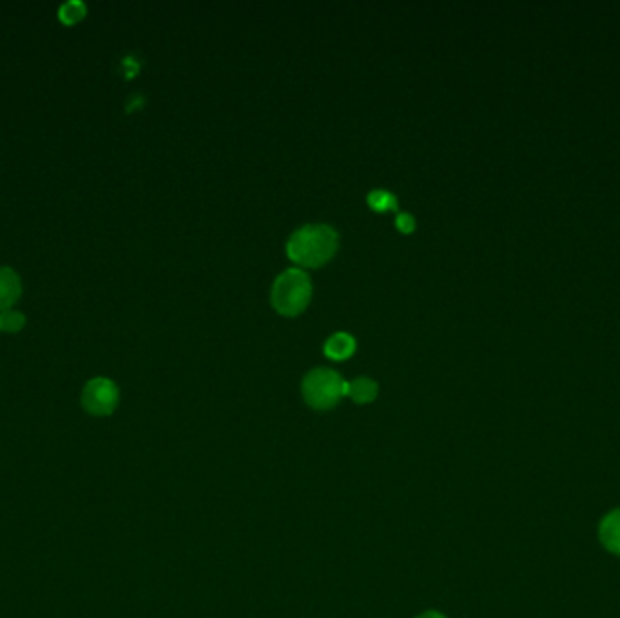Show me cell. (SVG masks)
<instances>
[{
	"label": "cell",
	"instance_id": "1",
	"mask_svg": "<svg viewBox=\"0 0 620 618\" xmlns=\"http://www.w3.org/2000/svg\"><path fill=\"white\" fill-rule=\"evenodd\" d=\"M337 232L327 223H309L296 228L287 241V255L305 267L327 264L337 251Z\"/></svg>",
	"mask_w": 620,
	"mask_h": 618
},
{
	"label": "cell",
	"instance_id": "2",
	"mask_svg": "<svg viewBox=\"0 0 620 618\" xmlns=\"http://www.w3.org/2000/svg\"><path fill=\"white\" fill-rule=\"evenodd\" d=\"M312 296V283L305 271L292 267L283 271L273 285L271 300L278 312L285 316L300 314Z\"/></svg>",
	"mask_w": 620,
	"mask_h": 618
},
{
	"label": "cell",
	"instance_id": "3",
	"mask_svg": "<svg viewBox=\"0 0 620 618\" xmlns=\"http://www.w3.org/2000/svg\"><path fill=\"white\" fill-rule=\"evenodd\" d=\"M301 390L309 407L328 410L346 396V381L332 368H314L305 376Z\"/></svg>",
	"mask_w": 620,
	"mask_h": 618
},
{
	"label": "cell",
	"instance_id": "4",
	"mask_svg": "<svg viewBox=\"0 0 620 618\" xmlns=\"http://www.w3.org/2000/svg\"><path fill=\"white\" fill-rule=\"evenodd\" d=\"M82 405L93 416H109L118 405V389L111 380H91L82 392Z\"/></svg>",
	"mask_w": 620,
	"mask_h": 618
},
{
	"label": "cell",
	"instance_id": "5",
	"mask_svg": "<svg viewBox=\"0 0 620 618\" xmlns=\"http://www.w3.org/2000/svg\"><path fill=\"white\" fill-rule=\"evenodd\" d=\"M22 292L21 280L13 269L0 267V312L12 310Z\"/></svg>",
	"mask_w": 620,
	"mask_h": 618
},
{
	"label": "cell",
	"instance_id": "6",
	"mask_svg": "<svg viewBox=\"0 0 620 618\" xmlns=\"http://www.w3.org/2000/svg\"><path fill=\"white\" fill-rule=\"evenodd\" d=\"M598 535L607 551L620 555V510H615L602 519Z\"/></svg>",
	"mask_w": 620,
	"mask_h": 618
},
{
	"label": "cell",
	"instance_id": "7",
	"mask_svg": "<svg viewBox=\"0 0 620 618\" xmlns=\"http://www.w3.org/2000/svg\"><path fill=\"white\" fill-rule=\"evenodd\" d=\"M325 354L330 357V359H346L354 354L355 350V339L348 334V332H334L327 341H325V346H323Z\"/></svg>",
	"mask_w": 620,
	"mask_h": 618
},
{
	"label": "cell",
	"instance_id": "8",
	"mask_svg": "<svg viewBox=\"0 0 620 618\" xmlns=\"http://www.w3.org/2000/svg\"><path fill=\"white\" fill-rule=\"evenodd\" d=\"M346 396L359 405L372 403L378 396V383L370 378H357L346 383Z\"/></svg>",
	"mask_w": 620,
	"mask_h": 618
},
{
	"label": "cell",
	"instance_id": "9",
	"mask_svg": "<svg viewBox=\"0 0 620 618\" xmlns=\"http://www.w3.org/2000/svg\"><path fill=\"white\" fill-rule=\"evenodd\" d=\"M368 205L372 209H376V210H387V209H396L398 207V198L385 191V189H376V191H372L368 196Z\"/></svg>",
	"mask_w": 620,
	"mask_h": 618
},
{
	"label": "cell",
	"instance_id": "10",
	"mask_svg": "<svg viewBox=\"0 0 620 618\" xmlns=\"http://www.w3.org/2000/svg\"><path fill=\"white\" fill-rule=\"evenodd\" d=\"M24 323H26V319L21 312H15V310L0 312V330L19 332L24 327Z\"/></svg>",
	"mask_w": 620,
	"mask_h": 618
},
{
	"label": "cell",
	"instance_id": "11",
	"mask_svg": "<svg viewBox=\"0 0 620 618\" xmlns=\"http://www.w3.org/2000/svg\"><path fill=\"white\" fill-rule=\"evenodd\" d=\"M85 15V8L80 3H67L60 8V19L66 24H75Z\"/></svg>",
	"mask_w": 620,
	"mask_h": 618
},
{
	"label": "cell",
	"instance_id": "12",
	"mask_svg": "<svg viewBox=\"0 0 620 618\" xmlns=\"http://www.w3.org/2000/svg\"><path fill=\"white\" fill-rule=\"evenodd\" d=\"M396 225L403 230V232H412L414 227H416V219L412 214L409 212H400L398 218H396Z\"/></svg>",
	"mask_w": 620,
	"mask_h": 618
},
{
	"label": "cell",
	"instance_id": "13",
	"mask_svg": "<svg viewBox=\"0 0 620 618\" xmlns=\"http://www.w3.org/2000/svg\"><path fill=\"white\" fill-rule=\"evenodd\" d=\"M418 618H446V616L443 613H439V611H425Z\"/></svg>",
	"mask_w": 620,
	"mask_h": 618
}]
</instances>
